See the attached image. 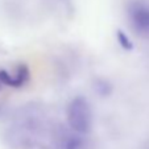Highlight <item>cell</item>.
I'll return each mask as SVG.
<instances>
[{
	"mask_svg": "<svg viewBox=\"0 0 149 149\" xmlns=\"http://www.w3.org/2000/svg\"><path fill=\"white\" fill-rule=\"evenodd\" d=\"M49 123L45 110L37 104L19 108L8 127V139L17 146H33L48 133Z\"/></svg>",
	"mask_w": 149,
	"mask_h": 149,
	"instance_id": "cell-1",
	"label": "cell"
},
{
	"mask_svg": "<svg viewBox=\"0 0 149 149\" xmlns=\"http://www.w3.org/2000/svg\"><path fill=\"white\" fill-rule=\"evenodd\" d=\"M66 121L68 127L74 132L87 136L94 128V110L91 103L82 95L70 99L66 106Z\"/></svg>",
	"mask_w": 149,
	"mask_h": 149,
	"instance_id": "cell-2",
	"label": "cell"
},
{
	"mask_svg": "<svg viewBox=\"0 0 149 149\" xmlns=\"http://www.w3.org/2000/svg\"><path fill=\"white\" fill-rule=\"evenodd\" d=\"M123 16L131 33L149 42V0H125Z\"/></svg>",
	"mask_w": 149,
	"mask_h": 149,
	"instance_id": "cell-3",
	"label": "cell"
},
{
	"mask_svg": "<svg viewBox=\"0 0 149 149\" xmlns=\"http://www.w3.org/2000/svg\"><path fill=\"white\" fill-rule=\"evenodd\" d=\"M52 149H91V144L87 136L69 127H58L52 131Z\"/></svg>",
	"mask_w": 149,
	"mask_h": 149,
	"instance_id": "cell-4",
	"label": "cell"
},
{
	"mask_svg": "<svg viewBox=\"0 0 149 149\" xmlns=\"http://www.w3.org/2000/svg\"><path fill=\"white\" fill-rule=\"evenodd\" d=\"M145 149H149V144H148V145H146V148Z\"/></svg>",
	"mask_w": 149,
	"mask_h": 149,
	"instance_id": "cell-5",
	"label": "cell"
}]
</instances>
